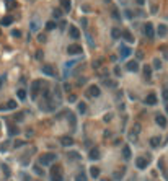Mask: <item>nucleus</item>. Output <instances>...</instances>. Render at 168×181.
Returning a JSON list of instances; mask_svg holds the SVG:
<instances>
[{
  "mask_svg": "<svg viewBox=\"0 0 168 181\" xmlns=\"http://www.w3.org/2000/svg\"><path fill=\"white\" fill-rule=\"evenodd\" d=\"M54 160H56V155H54V153H46V155H43L39 158L41 165H49V163H52Z\"/></svg>",
  "mask_w": 168,
  "mask_h": 181,
  "instance_id": "1",
  "label": "nucleus"
},
{
  "mask_svg": "<svg viewBox=\"0 0 168 181\" xmlns=\"http://www.w3.org/2000/svg\"><path fill=\"white\" fill-rule=\"evenodd\" d=\"M87 96H93V98L100 96V88H98L96 85H90L88 90H87Z\"/></svg>",
  "mask_w": 168,
  "mask_h": 181,
  "instance_id": "2",
  "label": "nucleus"
},
{
  "mask_svg": "<svg viewBox=\"0 0 168 181\" xmlns=\"http://www.w3.org/2000/svg\"><path fill=\"white\" fill-rule=\"evenodd\" d=\"M144 33H145V36H147V38H153V34H155V30H153V25H152V23H145V26H144Z\"/></svg>",
  "mask_w": 168,
  "mask_h": 181,
  "instance_id": "3",
  "label": "nucleus"
},
{
  "mask_svg": "<svg viewBox=\"0 0 168 181\" xmlns=\"http://www.w3.org/2000/svg\"><path fill=\"white\" fill-rule=\"evenodd\" d=\"M126 69H128L129 72H137V70H139L137 60H129L128 64H126Z\"/></svg>",
  "mask_w": 168,
  "mask_h": 181,
  "instance_id": "4",
  "label": "nucleus"
},
{
  "mask_svg": "<svg viewBox=\"0 0 168 181\" xmlns=\"http://www.w3.org/2000/svg\"><path fill=\"white\" fill-rule=\"evenodd\" d=\"M67 52H69L70 55H74V54H80V52H82V47H80V46H77V44H72V46H69Z\"/></svg>",
  "mask_w": 168,
  "mask_h": 181,
  "instance_id": "5",
  "label": "nucleus"
},
{
  "mask_svg": "<svg viewBox=\"0 0 168 181\" xmlns=\"http://www.w3.org/2000/svg\"><path fill=\"white\" fill-rule=\"evenodd\" d=\"M69 36H70V38H74V39H77V38L80 36V31H78V28H75V26H70V28H69Z\"/></svg>",
  "mask_w": 168,
  "mask_h": 181,
  "instance_id": "6",
  "label": "nucleus"
},
{
  "mask_svg": "<svg viewBox=\"0 0 168 181\" xmlns=\"http://www.w3.org/2000/svg\"><path fill=\"white\" fill-rule=\"evenodd\" d=\"M88 158L90 160H98L100 158V150L98 149H92V150L88 152Z\"/></svg>",
  "mask_w": 168,
  "mask_h": 181,
  "instance_id": "7",
  "label": "nucleus"
},
{
  "mask_svg": "<svg viewBox=\"0 0 168 181\" xmlns=\"http://www.w3.org/2000/svg\"><path fill=\"white\" fill-rule=\"evenodd\" d=\"M121 57L122 59H126V57H128V55H131V52H132V51H131V47H128V46H121Z\"/></svg>",
  "mask_w": 168,
  "mask_h": 181,
  "instance_id": "8",
  "label": "nucleus"
},
{
  "mask_svg": "<svg viewBox=\"0 0 168 181\" xmlns=\"http://www.w3.org/2000/svg\"><path fill=\"white\" fill-rule=\"evenodd\" d=\"M61 142H62V145H65V147L74 145V139H72V137H69V136H64L61 139Z\"/></svg>",
  "mask_w": 168,
  "mask_h": 181,
  "instance_id": "9",
  "label": "nucleus"
},
{
  "mask_svg": "<svg viewBox=\"0 0 168 181\" xmlns=\"http://www.w3.org/2000/svg\"><path fill=\"white\" fill-rule=\"evenodd\" d=\"M41 85H43V82L41 80H36L34 83H33V98H36V95H38V91H39Z\"/></svg>",
  "mask_w": 168,
  "mask_h": 181,
  "instance_id": "10",
  "label": "nucleus"
},
{
  "mask_svg": "<svg viewBox=\"0 0 168 181\" xmlns=\"http://www.w3.org/2000/svg\"><path fill=\"white\" fill-rule=\"evenodd\" d=\"M155 119H157V124L160 127H165V126H167V118H165V116L157 114V118H155Z\"/></svg>",
  "mask_w": 168,
  "mask_h": 181,
  "instance_id": "11",
  "label": "nucleus"
},
{
  "mask_svg": "<svg viewBox=\"0 0 168 181\" xmlns=\"http://www.w3.org/2000/svg\"><path fill=\"white\" fill-rule=\"evenodd\" d=\"M145 103H147V105H155V103H157V96L153 95V93L147 95V98H145Z\"/></svg>",
  "mask_w": 168,
  "mask_h": 181,
  "instance_id": "12",
  "label": "nucleus"
},
{
  "mask_svg": "<svg viewBox=\"0 0 168 181\" xmlns=\"http://www.w3.org/2000/svg\"><path fill=\"white\" fill-rule=\"evenodd\" d=\"M167 26L165 25H160L158 26V30H157V33H158V36H160V38H165V36H167Z\"/></svg>",
  "mask_w": 168,
  "mask_h": 181,
  "instance_id": "13",
  "label": "nucleus"
},
{
  "mask_svg": "<svg viewBox=\"0 0 168 181\" xmlns=\"http://www.w3.org/2000/svg\"><path fill=\"white\" fill-rule=\"evenodd\" d=\"M147 165H148V161L145 160V158H139V160L136 161V166H137V168H140V170H142V168H145Z\"/></svg>",
  "mask_w": 168,
  "mask_h": 181,
  "instance_id": "14",
  "label": "nucleus"
},
{
  "mask_svg": "<svg viewBox=\"0 0 168 181\" xmlns=\"http://www.w3.org/2000/svg\"><path fill=\"white\" fill-rule=\"evenodd\" d=\"M43 72H44L46 75H51V77L56 75V74H54V69H52V66H44V67H43Z\"/></svg>",
  "mask_w": 168,
  "mask_h": 181,
  "instance_id": "15",
  "label": "nucleus"
},
{
  "mask_svg": "<svg viewBox=\"0 0 168 181\" xmlns=\"http://www.w3.org/2000/svg\"><path fill=\"white\" fill-rule=\"evenodd\" d=\"M16 108V101H13V100H10L8 103H7L5 106H2L0 109H15Z\"/></svg>",
  "mask_w": 168,
  "mask_h": 181,
  "instance_id": "16",
  "label": "nucleus"
},
{
  "mask_svg": "<svg viewBox=\"0 0 168 181\" xmlns=\"http://www.w3.org/2000/svg\"><path fill=\"white\" fill-rule=\"evenodd\" d=\"M61 5L64 8V11H70L72 5H70V0H61Z\"/></svg>",
  "mask_w": 168,
  "mask_h": 181,
  "instance_id": "17",
  "label": "nucleus"
},
{
  "mask_svg": "<svg viewBox=\"0 0 168 181\" xmlns=\"http://www.w3.org/2000/svg\"><path fill=\"white\" fill-rule=\"evenodd\" d=\"M0 23H2V26H8V25L13 23V18H11V16H3V18L0 20Z\"/></svg>",
  "mask_w": 168,
  "mask_h": 181,
  "instance_id": "18",
  "label": "nucleus"
},
{
  "mask_svg": "<svg viewBox=\"0 0 168 181\" xmlns=\"http://www.w3.org/2000/svg\"><path fill=\"white\" fill-rule=\"evenodd\" d=\"M122 38H124V39L128 41V43H134V36L131 34L129 31H124V33H122Z\"/></svg>",
  "mask_w": 168,
  "mask_h": 181,
  "instance_id": "19",
  "label": "nucleus"
},
{
  "mask_svg": "<svg viewBox=\"0 0 168 181\" xmlns=\"http://www.w3.org/2000/svg\"><path fill=\"white\" fill-rule=\"evenodd\" d=\"M119 36H121V31H119V28H113V30H111V38H113V39H117Z\"/></svg>",
  "mask_w": 168,
  "mask_h": 181,
  "instance_id": "20",
  "label": "nucleus"
},
{
  "mask_svg": "<svg viewBox=\"0 0 168 181\" xmlns=\"http://www.w3.org/2000/svg\"><path fill=\"white\" fill-rule=\"evenodd\" d=\"M51 181H62V173H52L51 175Z\"/></svg>",
  "mask_w": 168,
  "mask_h": 181,
  "instance_id": "21",
  "label": "nucleus"
},
{
  "mask_svg": "<svg viewBox=\"0 0 168 181\" xmlns=\"http://www.w3.org/2000/svg\"><path fill=\"white\" fill-rule=\"evenodd\" d=\"M90 175H92L93 178H98V176H100V170H98L96 166H92V168H90Z\"/></svg>",
  "mask_w": 168,
  "mask_h": 181,
  "instance_id": "22",
  "label": "nucleus"
},
{
  "mask_svg": "<svg viewBox=\"0 0 168 181\" xmlns=\"http://www.w3.org/2000/svg\"><path fill=\"white\" fill-rule=\"evenodd\" d=\"M158 144H160V137H152L150 139V145L152 147H157Z\"/></svg>",
  "mask_w": 168,
  "mask_h": 181,
  "instance_id": "23",
  "label": "nucleus"
},
{
  "mask_svg": "<svg viewBox=\"0 0 168 181\" xmlns=\"http://www.w3.org/2000/svg\"><path fill=\"white\" fill-rule=\"evenodd\" d=\"M150 74H152V69H150V66H145V67H144V75L148 78V77H150Z\"/></svg>",
  "mask_w": 168,
  "mask_h": 181,
  "instance_id": "24",
  "label": "nucleus"
},
{
  "mask_svg": "<svg viewBox=\"0 0 168 181\" xmlns=\"http://www.w3.org/2000/svg\"><path fill=\"white\" fill-rule=\"evenodd\" d=\"M75 181H87V175L85 173H80V175L75 176Z\"/></svg>",
  "mask_w": 168,
  "mask_h": 181,
  "instance_id": "25",
  "label": "nucleus"
},
{
  "mask_svg": "<svg viewBox=\"0 0 168 181\" xmlns=\"http://www.w3.org/2000/svg\"><path fill=\"white\" fill-rule=\"evenodd\" d=\"M56 21H47L46 23V30H54V28H56Z\"/></svg>",
  "mask_w": 168,
  "mask_h": 181,
  "instance_id": "26",
  "label": "nucleus"
},
{
  "mask_svg": "<svg viewBox=\"0 0 168 181\" xmlns=\"http://www.w3.org/2000/svg\"><path fill=\"white\" fill-rule=\"evenodd\" d=\"M16 95H18L20 100H25V98H26V91L25 90H18V91H16Z\"/></svg>",
  "mask_w": 168,
  "mask_h": 181,
  "instance_id": "27",
  "label": "nucleus"
},
{
  "mask_svg": "<svg viewBox=\"0 0 168 181\" xmlns=\"http://www.w3.org/2000/svg\"><path fill=\"white\" fill-rule=\"evenodd\" d=\"M5 3H7V7H8V8H13V7H16V2H15V0H5Z\"/></svg>",
  "mask_w": 168,
  "mask_h": 181,
  "instance_id": "28",
  "label": "nucleus"
},
{
  "mask_svg": "<svg viewBox=\"0 0 168 181\" xmlns=\"http://www.w3.org/2000/svg\"><path fill=\"white\" fill-rule=\"evenodd\" d=\"M52 15H54V18H61V16H62V10H59V8H56V10L52 11Z\"/></svg>",
  "mask_w": 168,
  "mask_h": 181,
  "instance_id": "29",
  "label": "nucleus"
},
{
  "mask_svg": "<svg viewBox=\"0 0 168 181\" xmlns=\"http://www.w3.org/2000/svg\"><path fill=\"white\" fill-rule=\"evenodd\" d=\"M122 153H124V157H126V158H131V149H129V147H126V149L122 150Z\"/></svg>",
  "mask_w": 168,
  "mask_h": 181,
  "instance_id": "30",
  "label": "nucleus"
},
{
  "mask_svg": "<svg viewBox=\"0 0 168 181\" xmlns=\"http://www.w3.org/2000/svg\"><path fill=\"white\" fill-rule=\"evenodd\" d=\"M78 111H80V113H85V111H87V106H85V103H78Z\"/></svg>",
  "mask_w": 168,
  "mask_h": 181,
  "instance_id": "31",
  "label": "nucleus"
},
{
  "mask_svg": "<svg viewBox=\"0 0 168 181\" xmlns=\"http://www.w3.org/2000/svg\"><path fill=\"white\" fill-rule=\"evenodd\" d=\"M34 57H36V59H38V60H41V59H43V57H44V54H43V51H36Z\"/></svg>",
  "mask_w": 168,
  "mask_h": 181,
  "instance_id": "32",
  "label": "nucleus"
},
{
  "mask_svg": "<svg viewBox=\"0 0 168 181\" xmlns=\"http://www.w3.org/2000/svg\"><path fill=\"white\" fill-rule=\"evenodd\" d=\"M46 34H43V33H41V34H38V41H39V43H46Z\"/></svg>",
  "mask_w": 168,
  "mask_h": 181,
  "instance_id": "33",
  "label": "nucleus"
},
{
  "mask_svg": "<svg viewBox=\"0 0 168 181\" xmlns=\"http://www.w3.org/2000/svg\"><path fill=\"white\" fill-rule=\"evenodd\" d=\"M153 67H155V69H162V62H160L158 59H155L153 60Z\"/></svg>",
  "mask_w": 168,
  "mask_h": 181,
  "instance_id": "34",
  "label": "nucleus"
},
{
  "mask_svg": "<svg viewBox=\"0 0 168 181\" xmlns=\"http://www.w3.org/2000/svg\"><path fill=\"white\" fill-rule=\"evenodd\" d=\"M11 36H13V38H20V36H21L20 30H13V31H11Z\"/></svg>",
  "mask_w": 168,
  "mask_h": 181,
  "instance_id": "35",
  "label": "nucleus"
},
{
  "mask_svg": "<svg viewBox=\"0 0 168 181\" xmlns=\"http://www.w3.org/2000/svg\"><path fill=\"white\" fill-rule=\"evenodd\" d=\"M113 18H116L117 21L121 20V16H119V13H117V10H116V8H114V10H113Z\"/></svg>",
  "mask_w": 168,
  "mask_h": 181,
  "instance_id": "36",
  "label": "nucleus"
},
{
  "mask_svg": "<svg viewBox=\"0 0 168 181\" xmlns=\"http://www.w3.org/2000/svg\"><path fill=\"white\" fill-rule=\"evenodd\" d=\"M2 170H3L5 176H8V175H10V170H8V166H7V165H2Z\"/></svg>",
  "mask_w": 168,
  "mask_h": 181,
  "instance_id": "37",
  "label": "nucleus"
},
{
  "mask_svg": "<svg viewBox=\"0 0 168 181\" xmlns=\"http://www.w3.org/2000/svg\"><path fill=\"white\" fill-rule=\"evenodd\" d=\"M31 30H33V31H34V30H38V21H36V20H33V21H31Z\"/></svg>",
  "mask_w": 168,
  "mask_h": 181,
  "instance_id": "38",
  "label": "nucleus"
},
{
  "mask_svg": "<svg viewBox=\"0 0 168 181\" xmlns=\"http://www.w3.org/2000/svg\"><path fill=\"white\" fill-rule=\"evenodd\" d=\"M105 85H106V86H116V83L111 82V80H105Z\"/></svg>",
  "mask_w": 168,
  "mask_h": 181,
  "instance_id": "39",
  "label": "nucleus"
},
{
  "mask_svg": "<svg viewBox=\"0 0 168 181\" xmlns=\"http://www.w3.org/2000/svg\"><path fill=\"white\" fill-rule=\"evenodd\" d=\"M10 132H11V136H15V134H18V129L16 127H10Z\"/></svg>",
  "mask_w": 168,
  "mask_h": 181,
  "instance_id": "40",
  "label": "nucleus"
},
{
  "mask_svg": "<svg viewBox=\"0 0 168 181\" xmlns=\"http://www.w3.org/2000/svg\"><path fill=\"white\" fill-rule=\"evenodd\" d=\"M65 25H67L65 20H61V25H59V26H61V30H64V28H65Z\"/></svg>",
  "mask_w": 168,
  "mask_h": 181,
  "instance_id": "41",
  "label": "nucleus"
},
{
  "mask_svg": "<svg viewBox=\"0 0 168 181\" xmlns=\"http://www.w3.org/2000/svg\"><path fill=\"white\" fill-rule=\"evenodd\" d=\"M163 98H165V101H168V90H163Z\"/></svg>",
  "mask_w": 168,
  "mask_h": 181,
  "instance_id": "42",
  "label": "nucleus"
},
{
  "mask_svg": "<svg viewBox=\"0 0 168 181\" xmlns=\"http://www.w3.org/2000/svg\"><path fill=\"white\" fill-rule=\"evenodd\" d=\"M21 145H23V140H16L15 142V147H21Z\"/></svg>",
  "mask_w": 168,
  "mask_h": 181,
  "instance_id": "43",
  "label": "nucleus"
},
{
  "mask_svg": "<svg viewBox=\"0 0 168 181\" xmlns=\"http://www.w3.org/2000/svg\"><path fill=\"white\" fill-rule=\"evenodd\" d=\"M34 173H38V175H44V173H43L39 168H36V166H34Z\"/></svg>",
  "mask_w": 168,
  "mask_h": 181,
  "instance_id": "44",
  "label": "nucleus"
},
{
  "mask_svg": "<svg viewBox=\"0 0 168 181\" xmlns=\"http://www.w3.org/2000/svg\"><path fill=\"white\" fill-rule=\"evenodd\" d=\"M163 55H165V59H168V51H165V54Z\"/></svg>",
  "mask_w": 168,
  "mask_h": 181,
  "instance_id": "45",
  "label": "nucleus"
},
{
  "mask_svg": "<svg viewBox=\"0 0 168 181\" xmlns=\"http://www.w3.org/2000/svg\"><path fill=\"white\" fill-rule=\"evenodd\" d=\"M137 3H139V5H142V3H144V0H137Z\"/></svg>",
  "mask_w": 168,
  "mask_h": 181,
  "instance_id": "46",
  "label": "nucleus"
},
{
  "mask_svg": "<svg viewBox=\"0 0 168 181\" xmlns=\"http://www.w3.org/2000/svg\"><path fill=\"white\" fill-rule=\"evenodd\" d=\"M2 82H3V77H2V78H0V85H2Z\"/></svg>",
  "mask_w": 168,
  "mask_h": 181,
  "instance_id": "47",
  "label": "nucleus"
},
{
  "mask_svg": "<svg viewBox=\"0 0 168 181\" xmlns=\"http://www.w3.org/2000/svg\"><path fill=\"white\" fill-rule=\"evenodd\" d=\"M167 113H168V105H167Z\"/></svg>",
  "mask_w": 168,
  "mask_h": 181,
  "instance_id": "48",
  "label": "nucleus"
},
{
  "mask_svg": "<svg viewBox=\"0 0 168 181\" xmlns=\"http://www.w3.org/2000/svg\"><path fill=\"white\" fill-rule=\"evenodd\" d=\"M105 2H106V3H108V2H109V0H105Z\"/></svg>",
  "mask_w": 168,
  "mask_h": 181,
  "instance_id": "49",
  "label": "nucleus"
},
{
  "mask_svg": "<svg viewBox=\"0 0 168 181\" xmlns=\"http://www.w3.org/2000/svg\"><path fill=\"white\" fill-rule=\"evenodd\" d=\"M0 34H2V31H0Z\"/></svg>",
  "mask_w": 168,
  "mask_h": 181,
  "instance_id": "50",
  "label": "nucleus"
}]
</instances>
